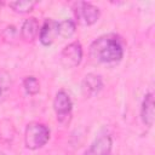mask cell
Returning <instances> with one entry per match:
<instances>
[{"mask_svg": "<svg viewBox=\"0 0 155 155\" xmlns=\"http://www.w3.org/2000/svg\"><path fill=\"white\" fill-rule=\"evenodd\" d=\"M90 53L92 58L101 63H117L124 56V46L117 35L104 34L91 44Z\"/></svg>", "mask_w": 155, "mask_h": 155, "instance_id": "1", "label": "cell"}, {"mask_svg": "<svg viewBox=\"0 0 155 155\" xmlns=\"http://www.w3.org/2000/svg\"><path fill=\"white\" fill-rule=\"evenodd\" d=\"M50 139V130L46 125L39 122H31L27 126L24 133L25 147L30 150H36L44 147Z\"/></svg>", "mask_w": 155, "mask_h": 155, "instance_id": "2", "label": "cell"}, {"mask_svg": "<svg viewBox=\"0 0 155 155\" xmlns=\"http://www.w3.org/2000/svg\"><path fill=\"white\" fill-rule=\"evenodd\" d=\"M74 16L79 24L92 25L99 19L101 11L97 6H94L90 2L79 1L74 5Z\"/></svg>", "mask_w": 155, "mask_h": 155, "instance_id": "3", "label": "cell"}, {"mask_svg": "<svg viewBox=\"0 0 155 155\" xmlns=\"http://www.w3.org/2000/svg\"><path fill=\"white\" fill-rule=\"evenodd\" d=\"M82 59V46L79 41L68 44L61 52V63L64 68H75Z\"/></svg>", "mask_w": 155, "mask_h": 155, "instance_id": "4", "label": "cell"}, {"mask_svg": "<svg viewBox=\"0 0 155 155\" xmlns=\"http://www.w3.org/2000/svg\"><path fill=\"white\" fill-rule=\"evenodd\" d=\"M71 107H73V102L69 94L65 91H58L53 99V109L57 114L58 121L63 122L70 117Z\"/></svg>", "mask_w": 155, "mask_h": 155, "instance_id": "5", "label": "cell"}, {"mask_svg": "<svg viewBox=\"0 0 155 155\" xmlns=\"http://www.w3.org/2000/svg\"><path fill=\"white\" fill-rule=\"evenodd\" d=\"M58 36H59L58 22L54 19H51V18L45 19V22L40 27V31H39V40L41 41V44L45 46H50L57 40Z\"/></svg>", "mask_w": 155, "mask_h": 155, "instance_id": "6", "label": "cell"}, {"mask_svg": "<svg viewBox=\"0 0 155 155\" xmlns=\"http://www.w3.org/2000/svg\"><path fill=\"white\" fill-rule=\"evenodd\" d=\"M111 137L109 134H102L90 145L84 155H111Z\"/></svg>", "mask_w": 155, "mask_h": 155, "instance_id": "7", "label": "cell"}, {"mask_svg": "<svg viewBox=\"0 0 155 155\" xmlns=\"http://www.w3.org/2000/svg\"><path fill=\"white\" fill-rule=\"evenodd\" d=\"M154 96L151 92L147 93L144 96V99L142 102V108H140V117L144 125L151 127L154 124Z\"/></svg>", "mask_w": 155, "mask_h": 155, "instance_id": "8", "label": "cell"}, {"mask_svg": "<svg viewBox=\"0 0 155 155\" xmlns=\"http://www.w3.org/2000/svg\"><path fill=\"white\" fill-rule=\"evenodd\" d=\"M39 31H40V27H39L38 19L34 17H30L25 19L22 24L21 38L27 42H31L36 39V36L39 35Z\"/></svg>", "mask_w": 155, "mask_h": 155, "instance_id": "9", "label": "cell"}, {"mask_svg": "<svg viewBox=\"0 0 155 155\" xmlns=\"http://www.w3.org/2000/svg\"><path fill=\"white\" fill-rule=\"evenodd\" d=\"M103 87L102 78L97 74H87L82 80V90L87 96L97 94Z\"/></svg>", "mask_w": 155, "mask_h": 155, "instance_id": "10", "label": "cell"}, {"mask_svg": "<svg viewBox=\"0 0 155 155\" xmlns=\"http://www.w3.org/2000/svg\"><path fill=\"white\" fill-rule=\"evenodd\" d=\"M75 22L71 19H64L62 22H58V33L59 38L68 39L75 33Z\"/></svg>", "mask_w": 155, "mask_h": 155, "instance_id": "11", "label": "cell"}, {"mask_svg": "<svg viewBox=\"0 0 155 155\" xmlns=\"http://www.w3.org/2000/svg\"><path fill=\"white\" fill-rule=\"evenodd\" d=\"M8 6L17 13H28L30 12L34 6L35 1H28V0H21V1H12L8 4Z\"/></svg>", "mask_w": 155, "mask_h": 155, "instance_id": "12", "label": "cell"}, {"mask_svg": "<svg viewBox=\"0 0 155 155\" xmlns=\"http://www.w3.org/2000/svg\"><path fill=\"white\" fill-rule=\"evenodd\" d=\"M23 87L28 94L34 96L40 91V82L35 76H27L23 80Z\"/></svg>", "mask_w": 155, "mask_h": 155, "instance_id": "13", "label": "cell"}, {"mask_svg": "<svg viewBox=\"0 0 155 155\" xmlns=\"http://www.w3.org/2000/svg\"><path fill=\"white\" fill-rule=\"evenodd\" d=\"M1 36H2L4 41H6L8 44H13L18 38V30L16 29V27L8 25L4 29V31L1 33Z\"/></svg>", "mask_w": 155, "mask_h": 155, "instance_id": "14", "label": "cell"}, {"mask_svg": "<svg viewBox=\"0 0 155 155\" xmlns=\"http://www.w3.org/2000/svg\"><path fill=\"white\" fill-rule=\"evenodd\" d=\"M5 91H6V88H4V87L0 85V103H1L2 99H4V93H5Z\"/></svg>", "mask_w": 155, "mask_h": 155, "instance_id": "15", "label": "cell"}, {"mask_svg": "<svg viewBox=\"0 0 155 155\" xmlns=\"http://www.w3.org/2000/svg\"><path fill=\"white\" fill-rule=\"evenodd\" d=\"M0 155H6L5 153H2V151H0Z\"/></svg>", "mask_w": 155, "mask_h": 155, "instance_id": "16", "label": "cell"}]
</instances>
